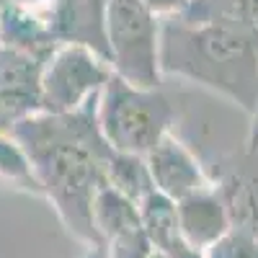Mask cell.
<instances>
[{
  "label": "cell",
  "mask_w": 258,
  "mask_h": 258,
  "mask_svg": "<svg viewBox=\"0 0 258 258\" xmlns=\"http://www.w3.org/2000/svg\"><path fill=\"white\" fill-rule=\"evenodd\" d=\"M106 183H109L114 191H119L121 197H126L129 202H135L137 207H140L142 199H147L150 194L155 191L145 158L126 155V153H114L111 155L109 170H106Z\"/></svg>",
  "instance_id": "cell-11"
},
{
  "label": "cell",
  "mask_w": 258,
  "mask_h": 258,
  "mask_svg": "<svg viewBox=\"0 0 258 258\" xmlns=\"http://www.w3.org/2000/svg\"><path fill=\"white\" fill-rule=\"evenodd\" d=\"M176 217H178V227L183 232L186 243L202 253L232 227L227 204L214 183L176 202Z\"/></svg>",
  "instance_id": "cell-10"
},
{
  "label": "cell",
  "mask_w": 258,
  "mask_h": 258,
  "mask_svg": "<svg viewBox=\"0 0 258 258\" xmlns=\"http://www.w3.org/2000/svg\"><path fill=\"white\" fill-rule=\"evenodd\" d=\"M243 147L248 150V153H255V150H258V109H255V114L250 116V124H248V132H245Z\"/></svg>",
  "instance_id": "cell-16"
},
{
  "label": "cell",
  "mask_w": 258,
  "mask_h": 258,
  "mask_svg": "<svg viewBox=\"0 0 258 258\" xmlns=\"http://www.w3.org/2000/svg\"><path fill=\"white\" fill-rule=\"evenodd\" d=\"M145 163L155 191L168 197L170 202H181L188 194L214 183L202 158L178 135H168L165 140H160L153 153L145 155Z\"/></svg>",
  "instance_id": "cell-8"
},
{
  "label": "cell",
  "mask_w": 258,
  "mask_h": 258,
  "mask_svg": "<svg viewBox=\"0 0 258 258\" xmlns=\"http://www.w3.org/2000/svg\"><path fill=\"white\" fill-rule=\"evenodd\" d=\"M160 73L225 98L250 119L258 109V29L160 18Z\"/></svg>",
  "instance_id": "cell-2"
},
{
  "label": "cell",
  "mask_w": 258,
  "mask_h": 258,
  "mask_svg": "<svg viewBox=\"0 0 258 258\" xmlns=\"http://www.w3.org/2000/svg\"><path fill=\"white\" fill-rule=\"evenodd\" d=\"M13 3L24 6V8H29V11H36V13H44V11L49 8L52 0H13Z\"/></svg>",
  "instance_id": "cell-17"
},
{
  "label": "cell",
  "mask_w": 258,
  "mask_h": 258,
  "mask_svg": "<svg viewBox=\"0 0 258 258\" xmlns=\"http://www.w3.org/2000/svg\"><path fill=\"white\" fill-rule=\"evenodd\" d=\"M96 121L114 153H153L168 135H176L178 106L163 88H137L111 75L96 103Z\"/></svg>",
  "instance_id": "cell-3"
},
{
  "label": "cell",
  "mask_w": 258,
  "mask_h": 258,
  "mask_svg": "<svg viewBox=\"0 0 258 258\" xmlns=\"http://www.w3.org/2000/svg\"><path fill=\"white\" fill-rule=\"evenodd\" d=\"M41 16L57 44L85 47L109 62L106 0H52Z\"/></svg>",
  "instance_id": "cell-9"
},
{
  "label": "cell",
  "mask_w": 258,
  "mask_h": 258,
  "mask_svg": "<svg viewBox=\"0 0 258 258\" xmlns=\"http://www.w3.org/2000/svg\"><path fill=\"white\" fill-rule=\"evenodd\" d=\"M106 39L116 78L137 88H163L160 18L142 0H106Z\"/></svg>",
  "instance_id": "cell-4"
},
{
  "label": "cell",
  "mask_w": 258,
  "mask_h": 258,
  "mask_svg": "<svg viewBox=\"0 0 258 258\" xmlns=\"http://www.w3.org/2000/svg\"><path fill=\"white\" fill-rule=\"evenodd\" d=\"M96 103L75 114H36L11 126V137L21 145L34 170L39 194H47L62 222L80 240L103 248L93 204L106 183L114 150L103 140L96 121Z\"/></svg>",
  "instance_id": "cell-1"
},
{
  "label": "cell",
  "mask_w": 258,
  "mask_h": 258,
  "mask_svg": "<svg viewBox=\"0 0 258 258\" xmlns=\"http://www.w3.org/2000/svg\"><path fill=\"white\" fill-rule=\"evenodd\" d=\"M204 258H258V240L238 227H230L217 243L204 250Z\"/></svg>",
  "instance_id": "cell-14"
},
{
  "label": "cell",
  "mask_w": 258,
  "mask_h": 258,
  "mask_svg": "<svg viewBox=\"0 0 258 258\" xmlns=\"http://www.w3.org/2000/svg\"><path fill=\"white\" fill-rule=\"evenodd\" d=\"M181 16L188 21H230L258 29V0H191Z\"/></svg>",
  "instance_id": "cell-12"
},
{
  "label": "cell",
  "mask_w": 258,
  "mask_h": 258,
  "mask_svg": "<svg viewBox=\"0 0 258 258\" xmlns=\"http://www.w3.org/2000/svg\"><path fill=\"white\" fill-rule=\"evenodd\" d=\"M0 178H6L16 186L39 191L34 170L24 155V150H21V145L11 137V132H0Z\"/></svg>",
  "instance_id": "cell-13"
},
{
  "label": "cell",
  "mask_w": 258,
  "mask_h": 258,
  "mask_svg": "<svg viewBox=\"0 0 258 258\" xmlns=\"http://www.w3.org/2000/svg\"><path fill=\"white\" fill-rule=\"evenodd\" d=\"M207 173L222 194L232 227L258 240V150L225 153L207 165Z\"/></svg>",
  "instance_id": "cell-6"
},
{
  "label": "cell",
  "mask_w": 258,
  "mask_h": 258,
  "mask_svg": "<svg viewBox=\"0 0 258 258\" xmlns=\"http://www.w3.org/2000/svg\"><path fill=\"white\" fill-rule=\"evenodd\" d=\"M114 75L96 52L59 44L41 64V114H75L93 103Z\"/></svg>",
  "instance_id": "cell-5"
},
{
  "label": "cell",
  "mask_w": 258,
  "mask_h": 258,
  "mask_svg": "<svg viewBox=\"0 0 258 258\" xmlns=\"http://www.w3.org/2000/svg\"><path fill=\"white\" fill-rule=\"evenodd\" d=\"M142 3L158 18H170V16H181L188 8L191 0H142Z\"/></svg>",
  "instance_id": "cell-15"
},
{
  "label": "cell",
  "mask_w": 258,
  "mask_h": 258,
  "mask_svg": "<svg viewBox=\"0 0 258 258\" xmlns=\"http://www.w3.org/2000/svg\"><path fill=\"white\" fill-rule=\"evenodd\" d=\"M41 59L0 44V132L41 114Z\"/></svg>",
  "instance_id": "cell-7"
}]
</instances>
